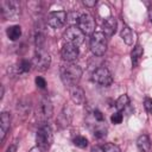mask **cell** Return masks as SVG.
<instances>
[{"label": "cell", "instance_id": "cell-1", "mask_svg": "<svg viewBox=\"0 0 152 152\" xmlns=\"http://www.w3.org/2000/svg\"><path fill=\"white\" fill-rule=\"evenodd\" d=\"M59 74H61V80L64 83V86L70 88L72 86L78 84L81 76H82V69L74 63H66L61 66Z\"/></svg>", "mask_w": 152, "mask_h": 152}, {"label": "cell", "instance_id": "cell-2", "mask_svg": "<svg viewBox=\"0 0 152 152\" xmlns=\"http://www.w3.org/2000/svg\"><path fill=\"white\" fill-rule=\"evenodd\" d=\"M36 142L37 146L39 148H42L44 152L48 151L52 142H53V133L50 126L48 125H43L38 131H37V135H36Z\"/></svg>", "mask_w": 152, "mask_h": 152}, {"label": "cell", "instance_id": "cell-3", "mask_svg": "<svg viewBox=\"0 0 152 152\" xmlns=\"http://www.w3.org/2000/svg\"><path fill=\"white\" fill-rule=\"evenodd\" d=\"M50 63H51V57L49 52L44 48H36V52L32 59V65L39 71H45L49 69Z\"/></svg>", "mask_w": 152, "mask_h": 152}, {"label": "cell", "instance_id": "cell-4", "mask_svg": "<svg viewBox=\"0 0 152 152\" xmlns=\"http://www.w3.org/2000/svg\"><path fill=\"white\" fill-rule=\"evenodd\" d=\"M90 50L95 56H102L107 50V37L102 32H94L90 38Z\"/></svg>", "mask_w": 152, "mask_h": 152}, {"label": "cell", "instance_id": "cell-5", "mask_svg": "<svg viewBox=\"0 0 152 152\" xmlns=\"http://www.w3.org/2000/svg\"><path fill=\"white\" fill-rule=\"evenodd\" d=\"M84 37H86V34L80 30L78 26H75V25L69 26L63 33V38H64L65 43H69V44H72L76 46L81 45L84 42Z\"/></svg>", "mask_w": 152, "mask_h": 152}, {"label": "cell", "instance_id": "cell-6", "mask_svg": "<svg viewBox=\"0 0 152 152\" xmlns=\"http://www.w3.org/2000/svg\"><path fill=\"white\" fill-rule=\"evenodd\" d=\"M53 114V107H52V103L51 101L48 99V97H44L39 104L37 106V109H36V118L38 121L40 122H45L46 120H49Z\"/></svg>", "mask_w": 152, "mask_h": 152}, {"label": "cell", "instance_id": "cell-7", "mask_svg": "<svg viewBox=\"0 0 152 152\" xmlns=\"http://www.w3.org/2000/svg\"><path fill=\"white\" fill-rule=\"evenodd\" d=\"M0 7H1V13L6 19L14 20L20 15V5L17 1L13 0L1 1Z\"/></svg>", "mask_w": 152, "mask_h": 152}, {"label": "cell", "instance_id": "cell-8", "mask_svg": "<svg viewBox=\"0 0 152 152\" xmlns=\"http://www.w3.org/2000/svg\"><path fill=\"white\" fill-rule=\"evenodd\" d=\"M77 26L84 34H93L95 31V19L89 13H83L78 17Z\"/></svg>", "mask_w": 152, "mask_h": 152}, {"label": "cell", "instance_id": "cell-9", "mask_svg": "<svg viewBox=\"0 0 152 152\" xmlns=\"http://www.w3.org/2000/svg\"><path fill=\"white\" fill-rule=\"evenodd\" d=\"M93 81L102 87H108L113 83V76L107 68H97L93 72Z\"/></svg>", "mask_w": 152, "mask_h": 152}, {"label": "cell", "instance_id": "cell-10", "mask_svg": "<svg viewBox=\"0 0 152 152\" xmlns=\"http://www.w3.org/2000/svg\"><path fill=\"white\" fill-rule=\"evenodd\" d=\"M66 20H68V14L64 11H53L49 13L46 23L52 28H59L66 23Z\"/></svg>", "mask_w": 152, "mask_h": 152}, {"label": "cell", "instance_id": "cell-11", "mask_svg": "<svg viewBox=\"0 0 152 152\" xmlns=\"http://www.w3.org/2000/svg\"><path fill=\"white\" fill-rule=\"evenodd\" d=\"M78 46L76 45H72V44H69V43H65L61 50V56L62 58L66 62V63H72L75 59H77L78 57Z\"/></svg>", "mask_w": 152, "mask_h": 152}, {"label": "cell", "instance_id": "cell-12", "mask_svg": "<svg viewBox=\"0 0 152 152\" xmlns=\"http://www.w3.org/2000/svg\"><path fill=\"white\" fill-rule=\"evenodd\" d=\"M32 63L27 59H21L17 65L11 66V69L8 68V74H11V76H18L21 74H25L27 71H30Z\"/></svg>", "mask_w": 152, "mask_h": 152}, {"label": "cell", "instance_id": "cell-13", "mask_svg": "<svg viewBox=\"0 0 152 152\" xmlns=\"http://www.w3.org/2000/svg\"><path fill=\"white\" fill-rule=\"evenodd\" d=\"M69 94H70V97H71V101L75 103V104H83L84 101H86V96H84V91L83 89L77 84V86H72L69 88Z\"/></svg>", "mask_w": 152, "mask_h": 152}, {"label": "cell", "instance_id": "cell-14", "mask_svg": "<svg viewBox=\"0 0 152 152\" xmlns=\"http://www.w3.org/2000/svg\"><path fill=\"white\" fill-rule=\"evenodd\" d=\"M116 26H118L116 19L113 17H108L102 23V33L106 37H112L116 32Z\"/></svg>", "mask_w": 152, "mask_h": 152}, {"label": "cell", "instance_id": "cell-15", "mask_svg": "<svg viewBox=\"0 0 152 152\" xmlns=\"http://www.w3.org/2000/svg\"><path fill=\"white\" fill-rule=\"evenodd\" d=\"M71 118H72V110L69 108V107H64L63 110L61 112V114L58 115L57 118V124L59 127L64 128V127H68L71 122Z\"/></svg>", "mask_w": 152, "mask_h": 152}, {"label": "cell", "instance_id": "cell-16", "mask_svg": "<svg viewBox=\"0 0 152 152\" xmlns=\"http://www.w3.org/2000/svg\"><path fill=\"white\" fill-rule=\"evenodd\" d=\"M10 126H11V115L7 113V112H4L1 113V116H0V135H1V140L5 139L8 129H10Z\"/></svg>", "mask_w": 152, "mask_h": 152}, {"label": "cell", "instance_id": "cell-17", "mask_svg": "<svg viewBox=\"0 0 152 152\" xmlns=\"http://www.w3.org/2000/svg\"><path fill=\"white\" fill-rule=\"evenodd\" d=\"M137 147L140 152H150L151 150V141L146 134H141L137 139Z\"/></svg>", "mask_w": 152, "mask_h": 152}, {"label": "cell", "instance_id": "cell-18", "mask_svg": "<svg viewBox=\"0 0 152 152\" xmlns=\"http://www.w3.org/2000/svg\"><path fill=\"white\" fill-rule=\"evenodd\" d=\"M142 53H144V49H142V46L139 45V44H137V45L133 48L132 52H131V59H132V64H133V66H137V65L139 64Z\"/></svg>", "mask_w": 152, "mask_h": 152}, {"label": "cell", "instance_id": "cell-19", "mask_svg": "<svg viewBox=\"0 0 152 152\" xmlns=\"http://www.w3.org/2000/svg\"><path fill=\"white\" fill-rule=\"evenodd\" d=\"M6 34L8 37V39L11 40H17L20 36H21V27L19 25H13V26H8L6 30Z\"/></svg>", "mask_w": 152, "mask_h": 152}, {"label": "cell", "instance_id": "cell-20", "mask_svg": "<svg viewBox=\"0 0 152 152\" xmlns=\"http://www.w3.org/2000/svg\"><path fill=\"white\" fill-rule=\"evenodd\" d=\"M120 36H121V38L124 39V42L127 44V45H132L133 44V32H132V30L127 26V25H125L122 28H121V32H120Z\"/></svg>", "mask_w": 152, "mask_h": 152}, {"label": "cell", "instance_id": "cell-21", "mask_svg": "<svg viewBox=\"0 0 152 152\" xmlns=\"http://www.w3.org/2000/svg\"><path fill=\"white\" fill-rule=\"evenodd\" d=\"M128 104H129V97L127 95H125V94L124 95H120L118 97V100L115 101V108L118 109V112L124 110Z\"/></svg>", "mask_w": 152, "mask_h": 152}, {"label": "cell", "instance_id": "cell-22", "mask_svg": "<svg viewBox=\"0 0 152 152\" xmlns=\"http://www.w3.org/2000/svg\"><path fill=\"white\" fill-rule=\"evenodd\" d=\"M72 141H74V145L77 146V147H80V148H84V147L88 146V140L83 135H76Z\"/></svg>", "mask_w": 152, "mask_h": 152}, {"label": "cell", "instance_id": "cell-23", "mask_svg": "<svg viewBox=\"0 0 152 152\" xmlns=\"http://www.w3.org/2000/svg\"><path fill=\"white\" fill-rule=\"evenodd\" d=\"M102 151H103V152H121L120 147L116 146V145H114V144H112V142L104 144V145L102 146Z\"/></svg>", "mask_w": 152, "mask_h": 152}, {"label": "cell", "instance_id": "cell-24", "mask_svg": "<svg viewBox=\"0 0 152 152\" xmlns=\"http://www.w3.org/2000/svg\"><path fill=\"white\" fill-rule=\"evenodd\" d=\"M122 119H124V115L121 114V112H116V113H114V114L110 116V120H112V122H113V124H115V125H119V124H121Z\"/></svg>", "mask_w": 152, "mask_h": 152}, {"label": "cell", "instance_id": "cell-25", "mask_svg": "<svg viewBox=\"0 0 152 152\" xmlns=\"http://www.w3.org/2000/svg\"><path fill=\"white\" fill-rule=\"evenodd\" d=\"M36 84H37V87H38V88L44 89V88L46 87V81H45L43 77L37 76V77H36Z\"/></svg>", "mask_w": 152, "mask_h": 152}, {"label": "cell", "instance_id": "cell-26", "mask_svg": "<svg viewBox=\"0 0 152 152\" xmlns=\"http://www.w3.org/2000/svg\"><path fill=\"white\" fill-rule=\"evenodd\" d=\"M145 107L150 113H152V99H146L145 100Z\"/></svg>", "mask_w": 152, "mask_h": 152}, {"label": "cell", "instance_id": "cell-27", "mask_svg": "<svg viewBox=\"0 0 152 152\" xmlns=\"http://www.w3.org/2000/svg\"><path fill=\"white\" fill-rule=\"evenodd\" d=\"M83 5L87 6V7H94L96 5V0H84Z\"/></svg>", "mask_w": 152, "mask_h": 152}, {"label": "cell", "instance_id": "cell-28", "mask_svg": "<svg viewBox=\"0 0 152 152\" xmlns=\"http://www.w3.org/2000/svg\"><path fill=\"white\" fill-rule=\"evenodd\" d=\"M6 152H17V145H15V144L10 145V146L7 147V150H6Z\"/></svg>", "mask_w": 152, "mask_h": 152}, {"label": "cell", "instance_id": "cell-29", "mask_svg": "<svg viewBox=\"0 0 152 152\" xmlns=\"http://www.w3.org/2000/svg\"><path fill=\"white\" fill-rule=\"evenodd\" d=\"M30 152H44L42 148H39L38 146H36V147H32L31 150H30Z\"/></svg>", "mask_w": 152, "mask_h": 152}, {"label": "cell", "instance_id": "cell-30", "mask_svg": "<svg viewBox=\"0 0 152 152\" xmlns=\"http://www.w3.org/2000/svg\"><path fill=\"white\" fill-rule=\"evenodd\" d=\"M90 152H103V151H102L100 147H97V146H94V147L91 148V151H90Z\"/></svg>", "mask_w": 152, "mask_h": 152}, {"label": "cell", "instance_id": "cell-31", "mask_svg": "<svg viewBox=\"0 0 152 152\" xmlns=\"http://www.w3.org/2000/svg\"><path fill=\"white\" fill-rule=\"evenodd\" d=\"M148 18H150V21H151V24H152V8L148 10Z\"/></svg>", "mask_w": 152, "mask_h": 152}]
</instances>
